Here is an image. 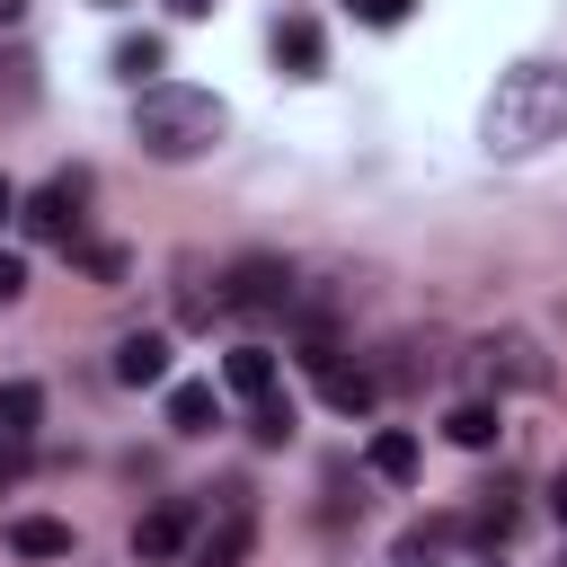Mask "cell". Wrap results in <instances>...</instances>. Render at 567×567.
<instances>
[{
  "label": "cell",
  "mask_w": 567,
  "mask_h": 567,
  "mask_svg": "<svg viewBox=\"0 0 567 567\" xmlns=\"http://www.w3.org/2000/svg\"><path fill=\"white\" fill-rule=\"evenodd\" d=\"M275 62L301 80V71H319V18H284L275 27Z\"/></svg>",
  "instance_id": "cell-16"
},
{
  "label": "cell",
  "mask_w": 567,
  "mask_h": 567,
  "mask_svg": "<svg viewBox=\"0 0 567 567\" xmlns=\"http://www.w3.org/2000/svg\"><path fill=\"white\" fill-rule=\"evenodd\" d=\"M168 18H213V0H168Z\"/></svg>",
  "instance_id": "cell-23"
},
{
  "label": "cell",
  "mask_w": 567,
  "mask_h": 567,
  "mask_svg": "<svg viewBox=\"0 0 567 567\" xmlns=\"http://www.w3.org/2000/svg\"><path fill=\"white\" fill-rule=\"evenodd\" d=\"M230 133V115H221V97L213 89H186V80H151L142 97H133V142L151 151V159H204L213 142Z\"/></svg>",
  "instance_id": "cell-2"
},
{
  "label": "cell",
  "mask_w": 567,
  "mask_h": 567,
  "mask_svg": "<svg viewBox=\"0 0 567 567\" xmlns=\"http://www.w3.org/2000/svg\"><path fill=\"white\" fill-rule=\"evenodd\" d=\"M168 425H177V434H213V425H221V399H213L204 381H177V390H168Z\"/></svg>",
  "instance_id": "cell-12"
},
{
  "label": "cell",
  "mask_w": 567,
  "mask_h": 567,
  "mask_svg": "<svg viewBox=\"0 0 567 567\" xmlns=\"http://www.w3.org/2000/svg\"><path fill=\"white\" fill-rule=\"evenodd\" d=\"M248 434H257V443H284V434H292V399H257Z\"/></svg>",
  "instance_id": "cell-20"
},
{
  "label": "cell",
  "mask_w": 567,
  "mask_h": 567,
  "mask_svg": "<svg viewBox=\"0 0 567 567\" xmlns=\"http://www.w3.org/2000/svg\"><path fill=\"white\" fill-rule=\"evenodd\" d=\"M18 9H27V0H0V18H18Z\"/></svg>",
  "instance_id": "cell-25"
},
{
  "label": "cell",
  "mask_w": 567,
  "mask_h": 567,
  "mask_svg": "<svg viewBox=\"0 0 567 567\" xmlns=\"http://www.w3.org/2000/svg\"><path fill=\"white\" fill-rule=\"evenodd\" d=\"M9 213H18V186H9V177H0V221H9Z\"/></svg>",
  "instance_id": "cell-24"
},
{
  "label": "cell",
  "mask_w": 567,
  "mask_h": 567,
  "mask_svg": "<svg viewBox=\"0 0 567 567\" xmlns=\"http://www.w3.org/2000/svg\"><path fill=\"white\" fill-rule=\"evenodd\" d=\"M549 142H567V62H514L487 97V151L523 159Z\"/></svg>",
  "instance_id": "cell-1"
},
{
  "label": "cell",
  "mask_w": 567,
  "mask_h": 567,
  "mask_svg": "<svg viewBox=\"0 0 567 567\" xmlns=\"http://www.w3.org/2000/svg\"><path fill=\"white\" fill-rule=\"evenodd\" d=\"M35 416H44V390L35 381H0V443H27Z\"/></svg>",
  "instance_id": "cell-15"
},
{
  "label": "cell",
  "mask_w": 567,
  "mask_h": 567,
  "mask_svg": "<svg viewBox=\"0 0 567 567\" xmlns=\"http://www.w3.org/2000/svg\"><path fill=\"white\" fill-rule=\"evenodd\" d=\"M159 62H168V53H159V35H124V44H115V80H133V89H151V80H159Z\"/></svg>",
  "instance_id": "cell-18"
},
{
  "label": "cell",
  "mask_w": 567,
  "mask_h": 567,
  "mask_svg": "<svg viewBox=\"0 0 567 567\" xmlns=\"http://www.w3.org/2000/svg\"><path fill=\"white\" fill-rule=\"evenodd\" d=\"M363 461H372V478H390V487H408V478H416V434H399V425H381Z\"/></svg>",
  "instance_id": "cell-13"
},
{
  "label": "cell",
  "mask_w": 567,
  "mask_h": 567,
  "mask_svg": "<svg viewBox=\"0 0 567 567\" xmlns=\"http://www.w3.org/2000/svg\"><path fill=\"white\" fill-rule=\"evenodd\" d=\"M186 540H195V505H186V496H168V505H151V514L133 523V558H142V567L186 558Z\"/></svg>",
  "instance_id": "cell-7"
},
{
  "label": "cell",
  "mask_w": 567,
  "mask_h": 567,
  "mask_svg": "<svg viewBox=\"0 0 567 567\" xmlns=\"http://www.w3.org/2000/svg\"><path fill=\"white\" fill-rule=\"evenodd\" d=\"M346 9H354L363 27H399V18H408V0H346Z\"/></svg>",
  "instance_id": "cell-21"
},
{
  "label": "cell",
  "mask_w": 567,
  "mask_h": 567,
  "mask_svg": "<svg viewBox=\"0 0 567 567\" xmlns=\"http://www.w3.org/2000/svg\"><path fill=\"white\" fill-rule=\"evenodd\" d=\"M106 9H115V0H106Z\"/></svg>",
  "instance_id": "cell-28"
},
{
  "label": "cell",
  "mask_w": 567,
  "mask_h": 567,
  "mask_svg": "<svg viewBox=\"0 0 567 567\" xmlns=\"http://www.w3.org/2000/svg\"><path fill=\"white\" fill-rule=\"evenodd\" d=\"M0 487H9V452H0Z\"/></svg>",
  "instance_id": "cell-27"
},
{
  "label": "cell",
  "mask_w": 567,
  "mask_h": 567,
  "mask_svg": "<svg viewBox=\"0 0 567 567\" xmlns=\"http://www.w3.org/2000/svg\"><path fill=\"white\" fill-rule=\"evenodd\" d=\"M27 97H35V62L9 44V53H0V106H27Z\"/></svg>",
  "instance_id": "cell-19"
},
{
  "label": "cell",
  "mask_w": 567,
  "mask_h": 567,
  "mask_svg": "<svg viewBox=\"0 0 567 567\" xmlns=\"http://www.w3.org/2000/svg\"><path fill=\"white\" fill-rule=\"evenodd\" d=\"M248 549H257V505H248V487H230V496H221V514H213V523H195L186 567H248Z\"/></svg>",
  "instance_id": "cell-5"
},
{
  "label": "cell",
  "mask_w": 567,
  "mask_h": 567,
  "mask_svg": "<svg viewBox=\"0 0 567 567\" xmlns=\"http://www.w3.org/2000/svg\"><path fill=\"white\" fill-rule=\"evenodd\" d=\"M443 434H452V443H461V452H487V443H496V434H505V425H496V408H487V399H461V408H452V416H443Z\"/></svg>",
  "instance_id": "cell-17"
},
{
  "label": "cell",
  "mask_w": 567,
  "mask_h": 567,
  "mask_svg": "<svg viewBox=\"0 0 567 567\" xmlns=\"http://www.w3.org/2000/svg\"><path fill=\"white\" fill-rule=\"evenodd\" d=\"M478 363H487V381H505V390H549V363H540L532 337H487Z\"/></svg>",
  "instance_id": "cell-8"
},
{
  "label": "cell",
  "mask_w": 567,
  "mask_h": 567,
  "mask_svg": "<svg viewBox=\"0 0 567 567\" xmlns=\"http://www.w3.org/2000/svg\"><path fill=\"white\" fill-rule=\"evenodd\" d=\"M18 292H27V257H9V248H0V301H18Z\"/></svg>",
  "instance_id": "cell-22"
},
{
  "label": "cell",
  "mask_w": 567,
  "mask_h": 567,
  "mask_svg": "<svg viewBox=\"0 0 567 567\" xmlns=\"http://www.w3.org/2000/svg\"><path fill=\"white\" fill-rule=\"evenodd\" d=\"M221 381H230L239 399H275V354H266V346H230Z\"/></svg>",
  "instance_id": "cell-11"
},
{
  "label": "cell",
  "mask_w": 567,
  "mask_h": 567,
  "mask_svg": "<svg viewBox=\"0 0 567 567\" xmlns=\"http://www.w3.org/2000/svg\"><path fill=\"white\" fill-rule=\"evenodd\" d=\"M292 266L284 257H239L230 275H221V310H239V319H292Z\"/></svg>",
  "instance_id": "cell-3"
},
{
  "label": "cell",
  "mask_w": 567,
  "mask_h": 567,
  "mask_svg": "<svg viewBox=\"0 0 567 567\" xmlns=\"http://www.w3.org/2000/svg\"><path fill=\"white\" fill-rule=\"evenodd\" d=\"M115 381H124V390L168 381V337H151V328H142V337H124V346H115Z\"/></svg>",
  "instance_id": "cell-9"
},
{
  "label": "cell",
  "mask_w": 567,
  "mask_h": 567,
  "mask_svg": "<svg viewBox=\"0 0 567 567\" xmlns=\"http://www.w3.org/2000/svg\"><path fill=\"white\" fill-rule=\"evenodd\" d=\"M558 514H567V478H558Z\"/></svg>",
  "instance_id": "cell-26"
},
{
  "label": "cell",
  "mask_w": 567,
  "mask_h": 567,
  "mask_svg": "<svg viewBox=\"0 0 567 567\" xmlns=\"http://www.w3.org/2000/svg\"><path fill=\"white\" fill-rule=\"evenodd\" d=\"M301 363H310V381H319V399L337 416H363L381 399V372L372 363H346V346H301Z\"/></svg>",
  "instance_id": "cell-6"
},
{
  "label": "cell",
  "mask_w": 567,
  "mask_h": 567,
  "mask_svg": "<svg viewBox=\"0 0 567 567\" xmlns=\"http://www.w3.org/2000/svg\"><path fill=\"white\" fill-rule=\"evenodd\" d=\"M9 549H18V558H71V523H53V514H18V523H9Z\"/></svg>",
  "instance_id": "cell-10"
},
{
  "label": "cell",
  "mask_w": 567,
  "mask_h": 567,
  "mask_svg": "<svg viewBox=\"0 0 567 567\" xmlns=\"http://www.w3.org/2000/svg\"><path fill=\"white\" fill-rule=\"evenodd\" d=\"M443 549H470V523H461V514H434V523H416V532L399 540L408 567H416V558H443Z\"/></svg>",
  "instance_id": "cell-14"
},
{
  "label": "cell",
  "mask_w": 567,
  "mask_h": 567,
  "mask_svg": "<svg viewBox=\"0 0 567 567\" xmlns=\"http://www.w3.org/2000/svg\"><path fill=\"white\" fill-rule=\"evenodd\" d=\"M80 204H89V168H62V177H44V186L18 204V221H27V239L71 248V239H80Z\"/></svg>",
  "instance_id": "cell-4"
}]
</instances>
